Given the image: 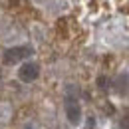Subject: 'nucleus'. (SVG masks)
Instances as JSON below:
<instances>
[{
  "label": "nucleus",
  "instance_id": "f257e3e1",
  "mask_svg": "<svg viewBox=\"0 0 129 129\" xmlns=\"http://www.w3.org/2000/svg\"><path fill=\"white\" fill-rule=\"evenodd\" d=\"M32 54V48H28V46H16V48H8L4 52V56H2V62L6 66H12V64H18V62H22L24 58H28Z\"/></svg>",
  "mask_w": 129,
  "mask_h": 129
},
{
  "label": "nucleus",
  "instance_id": "f03ea898",
  "mask_svg": "<svg viewBox=\"0 0 129 129\" xmlns=\"http://www.w3.org/2000/svg\"><path fill=\"white\" fill-rule=\"evenodd\" d=\"M66 115H68V121L72 125H78L81 121V107L76 97H70V95L66 97Z\"/></svg>",
  "mask_w": 129,
  "mask_h": 129
},
{
  "label": "nucleus",
  "instance_id": "7ed1b4c3",
  "mask_svg": "<svg viewBox=\"0 0 129 129\" xmlns=\"http://www.w3.org/2000/svg\"><path fill=\"white\" fill-rule=\"evenodd\" d=\"M38 76H40V68H38V64H34V62H26V64L20 66V70H18V78L24 81V83L36 81Z\"/></svg>",
  "mask_w": 129,
  "mask_h": 129
},
{
  "label": "nucleus",
  "instance_id": "20e7f679",
  "mask_svg": "<svg viewBox=\"0 0 129 129\" xmlns=\"http://www.w3.org/2000/svg\"><path fill=\"white\" fill-rule=\"evenodd\" d=\"M127 89H129V76L127 74H119L117 80H115V91L123 95Z\"/></svg>",
  "mask_w": 129,
  "mask_h": 129
},
{
  "label": "nucleus",
  "instance_id": "39448f33",
  "mask_svg": "<svg viewBox=\"0 0 129 129\" xmlns=\"http://www.w3.org/2000/svg\"><path fill=\"white\" fill-rule=\"evenodd\" d=\"M121 125H123V129H129V111L123 115V119H121Z\"/></svg>",
  "mask_w": 129,
  "mask_h": 129
},
{
  "label": "nucleus",
  "instance_id": "423d86ee",
  "mask_svg": "<svg viewBox=\"0 0 129 129\" xmlns=\"http://www.w3.org/2000/svg\"><path fill=\"white\" fill-rule=\"evenodd\" d=\"M97 83H99V87H105L107 80H105V78H99V80H97Z\"/></svg>",
  "mask_w": 129,
  "mask_h": 129
}]
</instances>
